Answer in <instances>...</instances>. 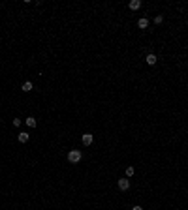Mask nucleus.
I'll list each match as a JSON object with an SVG mask.
<instances>
[{"mask_svg": "<svg viewBox=\"0 0 188 210\" xmlns=\"http://www.w3.org/2000/svg\"><path fill=\"white\" fill-rule=\"evenodd\" d=\"M81 158H83V156H81L79 150H70V152H68V161H70V163H79Z\"/></svg>", "mask_w": 188, "mask_h": 210, "instance_id": "obj_1", "label": "nucleus"}, {"mask_svg": "<svg viewBox=\"0 0 188 210\" xmlns=\"http://www.w3.org/2000/svg\"><path fill=\"white\" fill-rule=\"evenodd\" d=\"M81 141H83L85 147H88V145H92V141H94V135H92V133H83Z\"/></svg>", "mask_w": 188, "mask_h": 210, "instance_id": "obj_2", "label": "nucleus"}, {"mask_svg": "<svg viewBox=\"0 0 188 210\" xmlns=\"http://www.w3.org/2000/svg\"><path fill=\"white\" fill-rule=\"evenodd\" d=\"M119 190H120V191L130 190V180H128V178H120V180H119Z\"/></svg>", "mask_w": 188, "mask_h": 210, "instance_id": "obj_3", "label": "nucleus"}, {"mask_svg": "<svg viewBox=\"0 0 188 210\" xmlns=\"http://www.w3.org/2000/svg\"><path fill=\"white\" fill-rule=\"evenodd\" d=\"M24 124H26L28 128H36V124H38V120L34 118V116H28L26 120H24Z\"/></svg>", "mask_w": 188, "mask_h": 210, "instance_id": "obj_4", "label": "nucleus"}, {"mask_svg": "<svg viewBox=\"0 0 188 210\" xmlns=\"http://www.w3.org/2000/svg\"><path fill=\"white\" fill-rule=\"evenodd\" d=\"M28 139H30V133H26V131L19 133V143H28Z\"/></svg>", "mask_w": 188, "mask_h": 210, "instance_id": "obj_5", "label": "nucleus"}, {"mask_svg": "<svg viewBox=\"0 0 188 210\" xmlns=\"http://www.w3.org/2000/svg\"><path fill=\"white\" fill-rule=\"evenodd\" d=\"M145 62H147L149 66H154V64H156V55H152V53H151V55H147Z\"/></svg>", "mask_w": 188, "mask_h": 210, "instance_id": "obj_6", "label": "nucleus"}, {"mask_svg": "<svg viewBox=\"0 0 188 210\" xmlns=\"http://www.w3.org/2000/svg\"><path fill=\"white\" fill-rule=\"evenodd\" d=\"M128 6H130V9H139L141 8V0H132Z\"/></svg>", "mask_w": 188, "mask_h": 210, "instance_id": "obj_7", "label": "nucleus"}, {"mask_svg": "<svg viewBox=\"0 0 188 210\" xmlns=\"http://www.w3.org/2000/svg\"><path fill=\"white\" fill-rule=\"evenodd\" d=\"M21 88H23V92H30L34 88V84L30 83V81H26V83H23V86H21Z\"/></svg>", "mask_w": 188, "mask_h": 210, "instance_id": "obj_8", "label": "nucleus"}, {"mask_svg": "<svg viewBox=\"0 0 188 210\" xmlns=\"http://www.w3.org/2000/svg\"><path fill=\"white\" fill-rule=\"evenodd\" d=\"M137 26H139V28H147V26H149V19H145V17H141V19L137 21Z\"/></svg>", "mask_w": 188, "mask_h": 210, "instance_id": "obj_9", "label": "nucleus"}, {"mask_svg": "<svg viewBox=\"0 0 188 210\" xmlns=\"http://www.w3.org/2000/svg\"><path fill=\"white\" fill-rule=\"evenodd\" d=\"M134 173H136V169H134L132 165H130V167H126V176H132Z\"/></svg>", "mask_w": 188, "mask_h": 210, "instance_id": "obj_10", "label": "nucleus"}, {"mask_svg": "<svg viewBox=\"0 0 188 210\" xmlns=\"http://www.w3.org/2000/svg\"><path fill=\"white\" fill-rule=\"evenodd\" d=\"M162 21H164V17H162V15H156L154 17V23L156 24H162Z\"/></svg>", "mask_w": 188, "mask_h": 210, "instance_id": "obj_11", "label": "nucleus"}, {"mask_svg": "<svg viewBox=\"0 0 188 210\" xmlns=\"http://www.w3.org/2000/svg\"><path fill=\"white\" fill-rule=\"evenodd\" d=\"M21 122H23L21 118H13V126H17V128H19V126H21Z\"/></svg>", "mask_w": 188, "mask_h": 210, "instance_id": "obj_12", "label": "nucleus"}, {"mask_svg": "<svg viewBox=\"0 0 188 210\" xmlns=\"http://www.w3.org/2000/svg\"><path fill=\"white\" fill-rule=\"evenodd\" d=\"M132 210H143V208H141V206H139V205H137V206H134V208H132Z\"/></svg>", "mask_w": 188, "mask_h": 210, "instance_id": "obj_13", "label": "nucleus"}]
</instances>
